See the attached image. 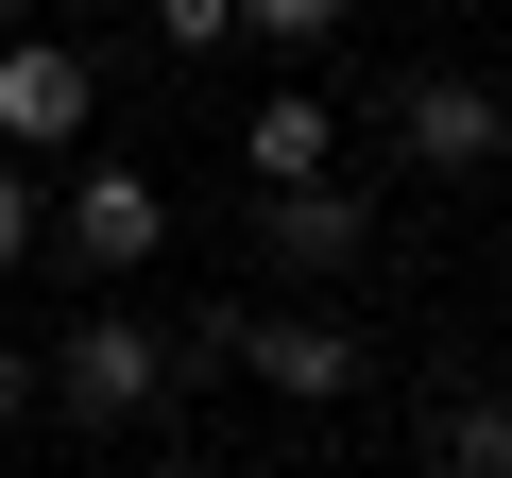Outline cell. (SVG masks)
I'll return each mask as SVG.
<instances>
[{"mask_svg":"<svg viewBox=\"0 0 512 478\" xmlns=\"http://www.w3.org/2000/svg\"><path fill=\"white\" fill-rule=\"evenodd\" d=\"M188 359H239L256 393H291V410H342V393L376 376V342H359L342 308H205Z\"/></svg>","mask_w":512,"mask_h":478,"instance_id":"obj_1","label":"cell"},{"mask_svg":"<svg viewBox=\"0 0 512 478\" xmlns=\"http://www.w3.org/2000/svg\"><path fill=\"white\" fill-rule=\"evenodd\" d=\"M171 376H188V342H171V325H137V308H86V325L52 342V410H69V427H137Z\"/></svg>","mask_w":512,"mask_h":478,"instance_id":"obj_2","label":"cell"},{"mask_svg":"<svg viewBox=\"0 0 512 478\" xmlns=\"http://www.w3.org/2000/svg\"><path fill=\"white\" fill-rule=\"evenodd\" d=\"M393 154L410 171H495L512 154V86L495 69H393Z\"/></svg>","mask_w":512,"mask_h":478,"instance_id":"obj_3","label":"cell"},{"mask_svg":"<svg viewBox=\"0 0 512 478\" xmlns=\"http://www.w3.org/2000/svg\"><path fill=\"white\" fill-rule=\"evenodd\" d=\"M86 120H103V69H86L69 35L18 18V35H0V154H69Z\"/></svg>","mask_w":512,"mask_h":478,"instance_id":"obj_4","label":"cell"},{"mask_svg":"<svg viewBox=\"0 0 512 478\" xmlns=\"http://www.w3.org/2000/svg\"><path fill=\"white\" fill-rule=\"evenodd\" d=\"M154 239H171L154 171H69V205H52V257L69 274H154Z\"/></svg>","mask_w":512,"mask_h":478,"instance_id":"obj_5","label":"cell"},{"mask_svg":"<svg viewBox=\"0 0 512 478\" xmlns=\"http://www.w3.org/2000/svg\"><path fill=\"white\" fill-rule=\"evenodd\" d=\"M256 239H274V274H308V291H325V274H359V239H376V222H359V188H325V171H308V188H256Z\"/></svg>","mask_w":512,"mask_h":478,"instance_id":"obj_6","label":"cell"},{"mask_svg":"<svg viewBox=\"0 0 512 478\" xmlns=\"http://www.w3.org/2000/svg\"><path fill=\"white\" fill-rule=\"evenodd\" d=\"M239 154H256V188H308V171L342 154V120H325V86H274V103H256V137H239Z\"/></svg>","mask_w":512,"mask_h":478,"instance_id":"obj_7","label":"cell"},{"mask_svg":"<svg viewBox=\"0 0 512 478\" xmlns=\"http://www.w3.org/2000/svg\"><path fill=\"white\" fill-rule=\"evenodd\" d=\"M427 444H444V478H512V393H461Z\"/></svg>","mask_w":512,"mask_h":478,"instance_id":"obj_8","label":"cell"},{"mask_svg":"<svg viewBox=\"0 0 512 478\" xmlns=\"http://www.w3.org/2000/svg\"><path fill=\"white\" fill-rule=\"evenodd\" d=\"M154 35H171V52H239L256 18H239V0H154Z\"/></svg>","mask_w":512,"mask_h":478,"instance_id":"obj_9","label":"cell"},{"mask_svg":"<svg viewBox=\"0 0 512 478\" xmlns=\"http://www.w3.org/2000/svg\"><path fill=\"white\" fill-rule=\"evenodd\" d=\"M35 239H52V205H35V171H18V154H0V274H18Z\"/></svg>","mask_w":512,"mask_h":478,"instance_id":"obj_10","label":"cell"},{"mask_svg":"<svg viewBox=\"0 0 512 478\" xmlns=\"http://www.w3.org/2000/svg\"><path fill=\"white\" fill-rule=\"evenodd\" d=\"M239 18H256V35H291V52H308V35H342V0H239Z\"/></svg>","mask_w":512,"mask_h":478,"instance_id":"obj_11","label":"cell"},{"mask_svg":"<svg viewBox=\"0 0 512 478\" xmlns=\"http://www.w3.org/2000/svg\"><path fill=\"white\" fill-rule=\"evenodd\" d=\"M18 410H52V359H18V342H0V427H18Z\"/></svg>","mask_w":512,"mask_h":478,"instance_id":"obj_12","label":"cell"},{"mask_svg":"<svg viewBox=\"0 0 512 478\" xmlns=\"http://www.w3.org/2000/svg\"><path fill=\"white\" fill-rule=\"evenodd\" d=\"M18 18H35V0H0V35H18Z\"/></svg>","mask_w":512,"mask_h":478,"instance_id":"obj_13","label":"cell"},{"mask_svg":"<svg viewBox=\"0 0 512 478\" xmlns=\"http://www.w3.org/2000/svg\"><path fill=\"white\" fill-rule=\"evenodd\" d=\"M137 478H188V461H137Z\"/></svg>","mask_w":512,"mask_h":478,"instance_id":"obj_14","label":"cell"},{"mask_svg":"<svg viewBox=\"0 0 512 478\" xmlns=\"http://www.w3.org/2000/svg\"><path fill=\"white\" fill-rule=\"evenodd\" d=\"M495 86H512V35H495Z\"/></svg>","mask_w":512,"mask_h":478,"instance_id":"obj_15","label":"cell"}]
</instances>
